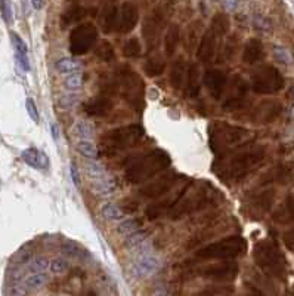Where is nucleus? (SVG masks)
I'll use <instances>...</instances> for the list:
<instances>
[{
    "instance_id": "1",
    "label": "nucleus",
    "mask_w": 294,
    "mask_h": 296,
    "mask_svg": "<svg viewBox=\"0 0 294 296\" xmlns=\"http://www.w3.org/2000/svg\"><path fill=\"white\" fill-rule=\"evenodd\" d=\"M263 159L262 148H250L237 153H227L217 156L213 161V172L224 183H235L243 180L253 167H256Z\"/></svg>"
},
{
    "instance_id": "2",
    "label": "nucleus",
    "mask_w": 294,
    "mask_h": 296,
    "mask_svg": "<svg viewBox=\"0 0 294 296\" xmlns=\"http://www.w3.org/2000/svg\"><path fill=\"white\" fill-rule=\"evenodd\" d=\"M250 138L251 134L247 129L228 125L225 122H214L208 126L210 148L216 156H222L240 148Z\"/></svg>"
},
{
    "instance_id": "3",
    "label": "nucleus",
    "mask_w": 294,
    "mask_h": 296,
    "mask_svg": "<svg viewBox=\"0 0 294 296\" xmlns=\"http://www.w3.org/2000/svg\"><path fill=\"white\" fill-rule=\"evenodd\" d=\"M170 164L172 159L169 153L161 148H156L143 157L133 161L132 164H129L124 172V180L129 184L143 183L167 169Z\"/></svg>"
},
{
    "instance_id": "4",
    "label": "nucleus",
    "mask_w": 294,
    "mask_h": 296,
    "mask_svg": "<svg viewBox=\"0 0 294 296\" xmlns=\"http://www.w3.org/2000/svg\"><path fill=\"white\" fill-rule=\"evenodd\" d=\"M189 194L183 196L181 200L173 206L170 210H169V218L173 219V221H178L186 215H191V213H195V212H200L205 207L214 203L216 202V190L210 185L208 183H201L200 185H197L195 190H192V187L189 188Z\"/></svg>"
},
{
    "instance_id": "5",
    "label": "nucleus",
    "mask_w": 294,
    "mask_h": 296,
    "mask_svg": "<svg viewBox=\"0 0 294 296\" xmlns=\"http://www.w3.org/2000/svg\"><path fill=\"white\" fill-rule=\"evenodd\" d=\"M143 137V128L139 125H127V126H120L113 131H108L104 134L102 141V148L101 154H108L113 156L118 151H123L126 148H130L136 145Z\"/></svg>"
},
{
    "instance_id": "6",
    "label": "nucleus",
    "mask_w": 294,
    "mask_h": 296,
    "mask_svg": "<svg viewBox=\"0 0 294 296\" xmlns=\"http://www.w3.org/2000/svg\"><path fill=\"white\" fill-rule=\"evenodd\" d=\"M117 85L123 99L133 108L143 107L145 83L142 77L129 66H121L117 74Z\"/></svg>"
},
{
    "instance_id": "7",
    "label": "nucleus",
    "mask_w": 294,
    "mask_h": 296,
    "mask_svg": "<svg viewBox=\"0 0 294 296\" xmlns=\"http://www.w3.org/2000/svg\"><path fill=\"white\" fill-rule=\"evenodd\" d=\"M247 242L241 235H231L214 243H210L195 252V256L200 259H235L246 253Z\"/></svg>"
},
{
    "instance_id": "8",
    "label": "nucleus",
    "mask_w": 294,
    "mask_h": 296,
    "mask_svg": "<svg viewBox=\"0 0 294 296\" xmlns=\"http://www.w3.org/2000/svg\"><path fill=\"white\" fill-rule=\"evenodd\" d=\"M254 261L265 273L271 275H281L284 273L285 261L279 249L272 242H260L256 245Z\"/></svg>"
},
{
    "instance_id": "9",
    "label": "nucleus",
    "mask_w": 294,
    "mask_h": 296,
    "mask_svg": "<svg viewBox=\"0 0 294 296\" xmlns=\"http://www.w3.org/2000/svg\"><path fill=\"white\" fill-rule=\"evenodd\" d=\"M170 18V6L167 3L159 5L143 21L142 25V36L146 40L148 47L156 49L159 46V36L164 25Z\"/></svg>"
},
{
    "instance_id": "10",
    "label": "nucleus",
    "mask_w": 294,
    "mask_h": 296,
    "mask_svg": "<svg viewBox=\"0 0 294 296\" xmlns=\"http://www.w3.org/2000/svg\"><path fill=\"white\" fill-rule=\"evenodd\" d=\"M98 43V28L93 24H80L69 33V52L74 56L86 55Z\"/></svg>"
},
{
    "instance_id": "11",
    "label": "nucleus",
    "mask_w": 294,
    "mask_h": 296,
    "mask_svg": "<svg viewBox=\"0 0 294 296\" xmlns=\"http://www.w3.org/2000/svg\"><path fill=\"white\" fill-rule=\"evenodd\" d=\"M195 274L213 281H232L238 274V264L232 259H222V262H213L198 267Z\"/></svg>"
},
{
    "instance_id": "12",
    "label": "nucleus",
    "mask_w": 294,
    "mask_h": 296,
    "mask_svg": "<svg viewBox=\"0 0 294 296\" xmlns=\"http://www.w3.org/2000/svg\"><path fill=\"white\" fill-rule=\"evenodd\" d=\"M192 185H194V181L189 180L186 184H182L181 187L176 188L175 191H173V188H172V190L167 193V196H166L164 199H160L156 203H151V205L145 209V216H146L150 221H154V219L160 218L163 213L169 212L173 206L176 205L182 197L189 191V188H191Z\"/></svg>"
},
{
    "instance_id": "13",
    "label": "nucleus",
    "mask_w": 294,
    "mask_h": 296,
    "mask_svg": "<svg viewBox=\"0 0 294 296\" xmlns=\"http://www.w3.org/2000/svg\"><path fill=\"white\" fill-rule=\"evenodd\" d=\"M253 89L257 93H273L279 91L284 85V80L278 70L271 66H265L257 71H254L251 79Z\"/></svg>"
},
{
    "instance_id": "14",
    "label": "nucleus",
    "mask_w": 294,
    "mask_h": 296,
    "mask_svg": "<svg viewBox=\"0 0 294 296\" xmlns=\"http://www.w3.org/2000/svg\"><path fill=\"white\" fill-rule=\"evenodd\" d=\"M182 181V175L176 172H170V173H164L163 176H160L157 180H154L153 183H148L143 185L139 190V196L142 199H157L163 194H167L172 188L176 187V184Z\"/></svg>"
},
{
    "instance_id": "15",
    "label": "nucleus",
    "mask_w": 294,
    "mask_h": 296,
    "mask_svg": "<svg viewBox=\"0 0 294 296\" xmlns=\"http://www.w3.org/2000/svg\"><path fill=\"white\" fill-rule=\"evenodd\" d=\"M246 95H247L246 82L240 76H234L229 86H228L227 95H225V99H224V104H222L224 110L234 111V110L241 108V105L244 104Z\"/></svg>"
},
{
    "instance_id": "16",
    "label": "nucleus",
    "mask_w": 294,
    "mask_h": 296,
    "mask_svg": "<svg viewBox=\"0 0 294 296\" xmlns=\"http://www.w3.org/2000/svg\"><path fill=\"white\" fill-rule=\"evenodd\" d=\"M204 85H205V89L210 93V96L216 101H219L227 89L228 85V76L225 71L222 70H208L205 71L203 79Z\"/></svg>"
},
{
    "instance_id": "17",
    "label": "nucleus",
    "mask_w": 294,
    "mask_h": 296,
    "mask_svg": "<svg viewBox=\"0 0 294 296\" xmlns=\"http://www.w3.org/2000/svg\"><path fill=\"white\" fill-rule=\"evenodd\" d=\"M139 21V11L133 2H124L118 11V24L117 30L120 34H129L135 30Z\"/></svg>"
},
{
    "instance_id": "18",
    "label": "nucleus",
    "mask_w": 294,
    "mask_h": 296,
    "mask_svg": "<svg viewBox=\"0 0 294 296\" xmlns=\"http://www.w3.org/2000/svg\"><path fill=\"white\" fill-rule=\"evenodd\" d=\"M217 37H219V34L211 27H208V30L204 31L201 40H200V45H198V50H197V58L200 61L207 63V61L213 60V56L216 53Z\"/></svg>"
},
{
    "instance_id": "19",
    "label": "nucleus",
    "mask_w": 294,
    "mask_h": 296,
    "mask_svg": "<svg viewBox=\"0 0 294 296\" xmlns=\"http://www.w3.org/2000/svg\"><path fill=\"white\" fill-rule=\"evenodd\" d=\"M113 108V99L108 96H98L83 104V111L91 117H107Z\"/></svg>"
},
{
    "instance_id": "20",
    "label": "nucleus",
    "mask_w": 294,
    "mask_h": 296,
    "mask_svg": "<svg viewBox=\"0 0 294 296\" xmlns=\"http://www.w3.org/2000/svg\"><path fill=\"white\" fill-rule=\"evenodd\" d=\"M160 267H161V262H160L159 258L143 255L132 265V274L135 275L136 278H143V277H148L151 274L157 273Z\"/></svg>"
},
{
    "instance_id": "21",
    "label": "nucleus",
    "mask_w": 294,
    "mask_h": 296,
    "mask_svg": "<svg viewBox=\"0 0 294 296\" xmlns=\"http://www.w3.org/2000/svg\"><path fill=\"white\" fill-rule=\"evenodd\" d=\"M99 24H101V28L105 34L113 33L114 30L117 28V24H118V8L115 5L105 6V9L101 14Z\"/></svg>"
},
{
    "instance_id": "22",
    "label": "nucleus",
    "mask_w": 294,
    "mask_h": 296,
    "mask_svg": "<svg viewBox=\"0 0 294 296\" xmlns=\"http://www.w3.org/2000/svg\"><path fill=\"white\" fill-rule=\"evenodd\" d=\"M23 160L31 167L34 169H46L49 166V159L43 151L34 148V147H30L27 150H24L23 154H21Z\"/></svg>"
},
{
    "instance_id": "23",
    "label": "nucleus",
    "mask_w": 294,
    "mask_h": 296,
    "mask_svg": "<svg viewBox=\"0 0 294 296\" xmlns=\"http://www.w3.org/2000/svg\"><path fill=\"white\" fill-rule=\"evenodd\" d=\"M200 93V69L192 63L186 70V95L189 98H197Z\"/></svg>"
},
{
    "instance_id": "24",
    "label": "nucleus",
    "mask_w": 294,
    "mask_h": 296,
    "mask_svg": "<svg viewBox=\"0 0 294 296\" xmlns=\"http://www.w3.org/2000/svg\"><path fill=\"white\" fill-rule=\"evenodd\" d=\"M263 56V45L257 39H250L244 46L243 52V61L247 64H254Z\"/></svg>"
},
{
    "instance_id": "25",
    "label": "nucleus",
    "mask_w": 294,
    "mask_h": 296,
    "mask_svg": "<svg viewBox=\"0 0 294 296\" xmlns=\"http://www.w3.org/2000/svg\"><path fill=\"white\" fill-rule=\"evenodd\" d=\"M185 73H186V66L183 56H178L172 66L170 70V85L173 89H181L183 82H185Z\"/></svg>"
},
{
    "instance_id": "26",
    "label": "nucleus",
    "mask_w": 294,
    "mask_h": 296,
    "mask_svg": "<svg viewBox=\"0 0 294 296\" xmlns=\"http://www.w3.org/2000/svg\"><path fill=\"white\" fill-rule=\"evenodd\" d=\"M179 40H181V28L178 24H172L164 37V49L167 56H173V53L178 49Z\"/></svg>"
},
{
    "instance_id": "27",
    "label": "nucleus",
    "mask_w": 294,
    "mask_h": 296,
    "mask_svg": "<svg viewBox=\"0 0 294 296\" xmlns=\"http://www.w3.org/2000/svg\"><path fill=\"white\" fill-rule=\"evenodd\" d=\"M88 15V11L82 6H71L61 15V27L67 28L69 25L79 24Z\"/></svg>"
},
{
    "instance_id": "28",
    "label": "nucleus",
    "mask_w": 294,
    "mask_h": 296,
    "mask_svg": "<svg viewBox=\"0 0 294 296\" xmlns=\"http://www.w3.org/2000/svg\"><path fill=\"white\" fill-rule=\"evenodd\" d=\"M166 70V61L164 58L160 55V53H156L153 56H150L143 66V71L146 76L150 77H156V76H160L163 74V71Z\"/></svg>"
},
{
    "instance_id": "29",
    "label": "nucleus",
    "mask_w": 294,
    "mask_h": 296,
    "mask_svg": "<svg viewBox=\"0 0 294 296\" xmlns=\"http://www.w3.org/2000/svg\"><path fill=\"white\" fill-rule=\"evenodd\" d=\"M93 52H95L96 58L104 61V63H111L115 60V50H114L113 45L108 40H102L98 45H95Z\"/></svg>"
},
{
    "instance_id": "30",
    "label": "nucleus",
    "mask_w": 294,
    "mask_h": 296,
    "mask_svg": "<svg viewBox=\"0 0 294 296\" xmlns=\"http://www.w3.org/2000/svg\"><path fill=\"white\" fill-rule=\"evenodd\" d=\"M77 151L85 156L86 159L98 160L101 157V150L98 148L96 144H93L89 139H82L77 142Z\"/></svg>"
},
{
    "instance_id": "31",
    "label": "nucleus",
    "mask_w": 294,
    "mask_h": 296,
    "mask_svg": "<svg viewBox=\"0 0 294 296\" xmlns=\"http://www.w3.org/2000/svg\"><path fill=\"white\" fill-rule=\"evenodd\" d=\"M72 134H74V137L89 139L95 135V125L91 120H79L72 126Z\"/></svg>"
},
{
    "instance_id": "32",
    "label": "nucleus",
    "mask_w": 294,
    "mask_h": 296,
    "mask_svg": "<svg viewBox=\"0 0 294 296\" xmlns=\"http://www.w3.org/2000/svg\"><path fill=\"white\" fill-rule=\"evenodd\" d=\"M56 70L62 74H72V73H79L80 70L83 69V64L77 60H72V58H61L59 61H56L55 64Z\"/></svg>"
},
{
    "instance_id": "33",
    "label": "nucleus",
    "mask_w": 294,
    "mask_h": 296,
    "mask_svg": "<svg viewBox=\"0 0 294 296\" xmlns=\"http://www.w3.org/2000/svg\"><path fill=\"white\" fill-rule=\"evenodd\" d=\"M47 281H49V275L45 274V271H36V273L30 274L25 278L24 286L28 287V289H40V287L45 286Z\"/></svg>"
},
{
    "instance_id": "34",
    "label": "nucleus",
    "mask_w": 294,
    "mask_h": 296,
    "mask_svg": "<svg viewBox=\"0 0 294 296\" xmlns=\"http://www.w3.org/2000/svg\"><path fill=\"white\" fill-rule=\"evenodd\" d=\"M115 190H117V183H115V180H113V178L102 176V178L96 180V183H95V191L98 194L110 196V194H113Z\"/></svg>"
},
{
    "instance_id": "35",
    "label": "nucleus",
    "mask_w": 294,
    "mask_h": 296,
    "mask_svg": "<svg viewBox=\"0 0 294 296\" xmlns=\"http://www.w3.org/2000/svg\"><path fill=\"white\" fill-rule=\"evenodd\" d=\"M210 27L219 34V36H225L229 30V18L227 14H220L217 12L213 18H211V24Z\"/></svg>"
},
{
    "instance_id": "36",
    "label": "nucleus",
    "mask_w": 294,
    "mask_h": 296,
    "mask_svg": "<svg viewBox=\"0 0 294 296\" xmlns=\"http://www.w3.org/2000/svg\"><path fill=\"white\" fill-rule=\"evenodd\" d=\"M101 212H102V216L108 221H121L124 218V210L120 206L114 205V203L104 205Z\"/></svg>"
},
{
    "instance_id": "37",
    "label": "nucleus",
    "mask_w": 294,
    "mask_h": 296,
    "mask_svg": "<svg viewBox=\"0 0 294 296\" xmlns=\"http://www.w3.org/2000/svg\"><path fill=\"white\" fill-rule=\"evenodd\" d=\"M142 53V47H140V42L137 40V37H130L126 40V43L123 45V55L126 58H139Z\"/></svg>"
},
{
    "instance_id": "38",
    "label": "nucleus",
    "mask_w": 294,
    "mask_h": 296,
    "mask_svg": "<svg viewBox=\"0 0 294 296\" xmlns=\"http://www.w3.org/2000/svg\"><path fill=\"white\" fill-rule=\"evenodd\" d=\"M83 83H85V79L80 73L68 74L65 80H64V86L68 91H80L83 88Z\"/></svg>"
},
{
    "instance_id": "39",
    "label": "nucleus",
    "mask_w": 294,
    "mask_h": 296,
    "mask_svg": "<svg viewBox=\"0 0 294 296\" xmlns=\"http://www.w3.org/2000/svg\"><path fill=\"white\" fill-rule=\"evenodd\" d=\"M142 227V221L137 219V218H129V219H124L118 227H117V231L123 235H127L130 232H133L136 229Z\"/></svg>"
},
{
    "instance_id": "40",
    "label": "nucleus",
    "mask_w": 294,
    "mask_h": 296,
    "mask_svg": "<svg viewBox=\"0 0 294 296\" xmlns=\"http://www.w3.org/2000/svg\"><path fill=\"white\" fill-rule=\"evenodd\" d=\"M143 240H146V232H145V231H140V229H136V231H133V232H130V234L126 235L124 245H126L129 249H133L135 246H137L139 243H142Z\"/></svg>"
},
{
    "instance_id": "41",
    "label": "nucleus",
    "mask_w": 294,
    "mask_h": 296,
    "mask_svg": "<svg viewBox=\"0 0 294 296\" xmlns=\"http://www.w3.org/2000/svg\"><path fill=\"white\" fill-rule=\"evenodd\" d=\"M85 169H86L88 175H91L92 178H95V180H99V178L105 176V169H104V166L99 164V163H96L95 160H92L91 163H86V164H85Z\"/></svg>"
},
{
    "instance_id": "42",
    "label": "nucleus",
    "mask_w": 294,
    "mask_h": 296,
    "mask_svg": "<svg viewBox=\"0 0 294 296\" xmlns=\"http://www.w3.org/2000/svg\"><path fill=\"white\" fill-rule=\"evenodd\" d=\"M0 12H2L3 21L8 25H11V24L14 23V11H12L11 0H0Z\"/></svg>"
},
{
    "instance_id": "43",
    "label": "nucleus",
    "mask_w": 294,
    "mask_h": 296,
    "mask_svg": "<svg viewBox=\"0 0 294 296\" xmlns=\"http://www.w3.org/2000/svg\"><path fill=\"white\" fill-rule=\"evenodd\" d=\"M49 268H50L52 273L64 274L68 270V262L65 259L56 258V259H53V261L49 262Z\"/></svg>"
},
{
    "instance_id": "44",
    "label": "nucleus",
    "mask_w": 294,
    "mask_h": 296,
    "mask_svg": "<svg viewBox=\"0 0 294 296\" xmlns=\"http://www.w3.org/2000/svg\"><path fill=\"white\" fill-rule=\"evenodd\" d=\"M273 56H275V60L276 61H279V63H282V64H291V55L288 53V50L285 49V47H279V46H276L275 49H273Z\"/></svg>"
},
{
    "instance_id": "45",
    "label": "nucleus",
    "mask_w": 294,
    "mask_h": 296,
    "mask_svg": "<svg viewBox=\"0 0 294 296\" xmlns=\"http://www.w3.org/2000/svg\"><path fill=\"white\" fill-rule=\"evenodd\" d=\"M25 108H27V113H28V115H30V119H31L34 123H39V120H40V114H39V110H37L36 102H34L31 98H27V99H25Z\"/></svg>"
},
{
    "instance_id": "46",
    "label": "nucleus",
    "mask_w": 294,
    "mask_h": 296,
    "mask_svg": "<svg viewBox=\"0 0 294 296\" xmlns=\"http://www.w3.org/2000/svg\"><path fill=\"white\" fill-rule=\"evenodd\" d=\"M11 39H12V45H14V49L15 52H21V53H28V46L23 40V37H20L18 34L12 33L11 34Z\"/></svg>"
},
{
    "instance_id": "47",
    "label": "nucleus",
    "mask_w": 294,
    "mask_h": 296,
    "mask_svg": "<svg viewBox=\"0 0 294 296\" xmlns=\"http://www.w3.org/2000/svg\"><path fill=\"white\" fill-rule=\"evenodd\" d=\"M62 252L67 253L68 256H74V258H77V256H80L83 253V251H80V248L76 243H72V242H65L62 245Z\"/></svg>"
},
{
    "instance_id": "48",
    "label": "nucleus",
    "mask_w": 294,
    "mask_h": 296,
    "mask_svg": "<svg viewBox=\"0 0 294 296\" xmlns=\"http://www.w3.org/2000/svg\"><path fill=\"white\" fill-rule=\"evenodd\" d=\"M47 268H49V261L46 258H36L30 265V270L33 271H46Z\"/></svg>"
},
{
    "instance_id": "49",
    "label": "nucleus",
    "mask_w": 294,
    "mask_h": 296,
    "mask_svg": "<svg viewBox=\"0 0 294 296\" xmlns=\"http://www.w3.org/2000/svg\"><path fill=\"white\" fill-rule=\"evenodd\" d=\"M15 60L17 64L20 66V69L23 71H30V61H28V53H21V52H15Z\"/></svg>"
},
{
    "instance_id": "50",
    "label": "nucleus",
    "mask_w": 294,
    "mask_h": 296,
    "mask_svg": "<svg viewBox=\"0 0 294 296\" xmlns=\"http://www.w3.org/2000/svg\"><path fill=\"white\" fill-rule=\"evenodd\" d=\"M76 102H77V95L71 93V95H65V96L61 98L59 105H61L62 108H71V107L76 105Z\"/></svg>"
},
{
    "instance_id": "51",
    "label": "nucleus",
    "mask_w": 294,
    "mask_h": 296,
    "mask_svg": "<svg viewBox=\"0 0 294 296\" xmlns=\"http://www.w3.org/2000/svg\"><path fill=\"white\" fill-rule=\"evenodd\" d=\"M69 172H71V180H72V183L74 185H80V175H79V169H77V166H76V163H71V166H69Z\"/></svg>"
},
{
    "instance_id": "52",
    "label": "nucleus",
    "mask_w": 294,
    "mask_h": 296,
    "mask_svg": "<svg viewBox=\"0 0 294 296\" xmlns=\"http://www.w3.org/2000/svg\"><path fill=\"white\" fill-rule=\"evenodd\" d=\"M222 5L227 11H235L238 8V0H222Z\"/></svg>"
},
{
    "instance_id": "53",
    "label": "nucleus",
    "mask_w": 294,
    "mask_h": 296,
    "mask_svg": "<svg viewBox=\"0 0 294 296\" xmlns=\"http://www.w3.org/2000/svg\"><path fill=\"white\" fill-rule=\"evenodd\" d=\"M284 215H288V221L294 219V202H290L287 203L285 209H284Z\"/></svg>"
},
{
    "instance_id": "54",
    "label": "nucleus",
    "mask_w": 294,
    "mask_h": 296,
    "mask_svg": "<svg viewBox=\"0 0 294 296\" xmlns=\"http://www.w3.org/2000/svg\"><path fill=\"white\" fill-rule=\"evenodd\" d=\"M50 132H52V138L55 139V141H58L59 139V126H58V123H50Z\"/></svg>"
},
{
    "instance_id": "55",
    "label": "nucleus",
    "mask_w": 294,
    "mask_h": 296,
    "mask_svg": "<svg viewBox=\"0 0 294 296\" xmlns=\"http://www.w3.org/2000/svg\"><path fill=\"white\" fill-rule=\"evenodd\" d=\"M31 5H33L34 9L40 11V9L43 8V0H31Z\"/></svg>"
}]
</instances>
